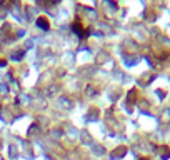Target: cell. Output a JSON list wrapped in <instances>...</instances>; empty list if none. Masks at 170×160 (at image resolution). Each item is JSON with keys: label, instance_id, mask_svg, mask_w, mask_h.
<instances>
[{"label": "cell", "instance_id": "6da1fadb", "mask_svg": "<svg viewBox=\"0 0 170 160\" xmlns=\"http://www.w3.org/2000/svg\"><path fill=\"white\" fill-rule=\"evenodd\" d=\"M37 23H38V25H40L42 28H45V30L48 28V23H47V20H45V18H38V20H37Z\"/></svg>", "mask_w": 170, "mask_h": 160}]
</instances>
